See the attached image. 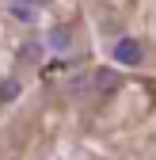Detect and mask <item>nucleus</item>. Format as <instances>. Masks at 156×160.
I'll return each instance as SVG.
<instances>
[{
  "label": "nucleus",
  "mask_w": 156,
  "mask_h": 160,
  "mask_svg": "<svg viewBox=\"0 0 156 160\" xmlns=\"http://www.w3.org/2000/svg\"><path fill=\"white\" fill-rule=\"evenodd\" d=\"M91 84H95V92H99V95H110V92L122 88V76L114 72V69H99V72L91 76Z\"/></svg>",
  "instance_id": "nucleus-2"
},
{
  "label": "nucleus",
  "mask_w": 156,
  "mask_h": 160,
  "mask_svg": "<svg viewBox=\"0 0 156 160\" xmlns=\"http://www.w3.org/2000/svg\"><path fill=\"white\" fill-rule=\"evenodd\" d=\"M69 42H72V34H69L65 27H61V31H53V38H50V46H53V50H65Z\"/></svg>",
  "instance_id": "nucleus-3"
},
{
  "label": "nucleus",
  "mask_w": 156,
  "mask_h": 160,
  "mask_svg": "<svg viewBox=\"0 0 156 160\" xmlns=\"http://www.w3.org/2000/svg\"><path fill=\"white\" fill-rule=\"evenodd\" d=\"M19 95V80H8V84H4V99H15Z\"/></svg>",
  "instance_id": "nucleus-4"
},
{
  "label": "nucleus",
  "mask_w": 156,
  "mask_h": 160,
  "mask_svg": "<svg viewBox=\"0 0 156 160\" xmlns=\"http://www.w3.org/2000/svg\"><path fill=\"white\" fill-rule=\"evenodd\" d=\"M141 57H145L141 42H133V38L114 42V61H118V65H141Z\"/></svg>",
  "instance_id": "nucleus-1"
}]
</instances>
